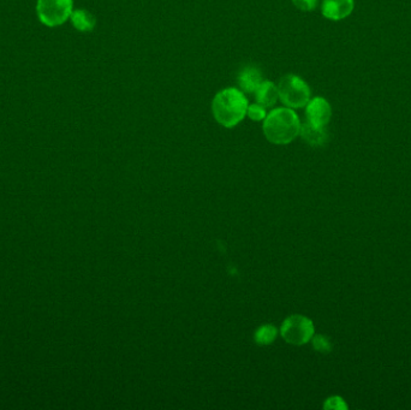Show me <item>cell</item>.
<instances>
[{
	"instance_id": "cell-1",
	"label": "cell",
	"mask_w": 411,
	"mask_h": 410,
	"mask_svg": "<svg viewBox=\"0 0 411 410\" xmlns=\"http://www.w3.org/2000/svg\"><path fill=\"white\" fill-rule=\"evenodd\" d=\"M262 129L272 144H288L299 136L301 122L292 108H279L267 114Z\"/></svg>"
},
{
	"instance_id": "cell-2",
	"label": "cell",
	"mask_w": 411,
	"mask_h": 410,
	"mask_svg": "<svg viewBox=\"0 0 411 410\" xmlns=\"http://www.w3.org/2000/svg\"><path fill=\"white\" fill-rule=\"evenodd\" d=\"M248 106V100L244 96L243 92L236 88H226L219 92L213 99V116L220 126L234 128L243 121Z\"/></svg>"
},
{
	"instance_id": "cell-3",
	"label": "cell",
	"mask_w": 411,
	"mask_h": 410,
	"mask_svg": "<svg viewBox=\"0 0 411 410\" xmlns=\"http://www.w3.org/2000/svg\"><path fill=\"white\" fill-rule=\"evenodd\" d=\"M279 99L290 108H301L307 106L311 100V88L307 82L296 75H286L278 85Z\"/></svg>"
},
{
	"instance_id": "cell-4",
	"label": "cell",
	"mask_w": 411,
	"mask_h": 410,
	"mask_svg": "<svg viewBox=\"0 0 411 410\" xmlns=\"http://www.w3.org/2000/svg\"><path fill=\"white\" fill-rule=\"evenodd\" d=\"M73 14V0H39L37 15L41 22L55 27L65 22Z\"/></svg>"
},
{
	"instance_id": "cell-5",
	"label": "cell",
	"mask_w": 411,
	"mask_h": 410,
	"mask_svg": "<svg viewBox=\"0 0 411 410\" xmlns=\"http://www.w3.org/2000/svg\"><path fill=\"white\" fill-rule=\"evenodd\" d=\"M281 336L289 344L303 345L314 336L313 321L306 316H289L281 326Z\"/></svg>"
},
{
	"instance_id": "cell-6",
	"label": "cell",
	"mask_w": 411,
	"mask_h": 410,
	"mask_svg": "<svg viewBox=\"0 0 411 410\" xmlns=\"http://www.w3.org/2000/svg\"><path fill=\"white\" fill-rule=\"evenodd\" d=\"M306 116H307V122L312 123L314 126H325L330 122L332 108L327 100L317 96L309 100L307 110H306Z\"/></svg>"
},
{
	"instance_id": "cell-7",
	"label": "cell",
	"mask_w": 411,
	"mask_h": 410,
	"mask_svg": "<svg viewBox=\"0 0 411 410\" xmlns=\"http://www.w3.org/2000/svg\"><path fill=\"white\" fill-rule=\"evenodd\" d=\"M355 8V0H324L321 11L322 15L332 21H340L348 17Z\"/></svg>"
},
{
	"instance_id": "cell-8",
	"label": "cell",
	"mask_w": 411,
	"mask_h": 410,
	"mask_svg": "<svg viewBox=\"0 0 411 410\" xmlns=\"http://www.w3.org/2000/svg\"><path fill=\"white\" fill-rule=\"evenodd\" d=\"M237 81L241 89L248 94H253L258 90L259 87L261 86L263 78H262L261 71L256 67L250 65V67H245L240 72Z\"/></svg>"
},
{
	"instance_id": "cell-9",
	"label": "cell",
	"mask_w": 411,
	"mask_h": 410,
	"mask_svg": "<svg viewBox=\"0 0 411 410\" xmlns=\"http://www.w3.org/2000/svg\"><path fill=\"white\" fill-rule=\"evenodd\" d=\"M299 134L303 137V140L312 146H322L327 141V131L325 126H314L312 123H304L301 124V130Z\"/></svg>"
},
{
	"instance_id": "cell-10",
	"label": "cell",
	"mask_w": 411,
	"mask_h": 410,
	"mask_svg": "<svg viewBox=\"0 0 411 410\" xmlns=\"http://www.w3.org/2000/svg\"><path fill=\"white\" fill-rule=\"evenodd\" d=\"M255 96H256L258 104L262 105L265 108H272L279 99L278 87L273 82L263 81L261 86L259 87L258 90L255 92Z\"/></svg>"
},
{
	"instance_id": "cell-11",
	"label": "cell",
	"mask_w": 411,
	"mask_h": 410,
	"mask_svg": "<svg viewBox=\"0 0 411 410\" xmlns=\"http://www.w3.org/2000/svg\"><path fill=\"white\" fill-rule=\"evenodd\" d=\"M71 21H73V27L80 32H91L96 24L94 16L86 10L73 11L71 14Z\"/></svg>"
},
{
	"instance_id": "cell-12",
	"label": "cell",
	"mask_w": 411,
	"mask_h": 410,
	"mask_svg": "<svg viewBox=\"0 0 411 410\" xmlns=\"http://www.w3.org/2000/svg\"><path fill=\"white\" fill-rule=\"evenodd\" d=\"M277 337V330L276 327H273L271 325H266V326H262L260 329L256 331L255 334V341L259 344H271Z\"/></svg>"
},
{
	"instance_id": "cell-13",
	"label": "cell",
	"mask_w": 411,
	"mask_h": 410,
	"mask_svg": "<svg viewBox=\"0 0 411 410\" xmlns=\"http://www.w3.org/2000/svg\"><path fill=\"white\" fill-rule=\"evenodd\" d=\"M247 114H248L249 118H250L252 121H255V122L265 121V118H266L267 116L265 106H262V105L258 104V103L248 106Z\"/></svg>"
},
{
	"instance_id": "cell-14",
	"label": "cell",
	"mask_w": 411,
	"mask_h": 410,
	"mask_svg": "<svg viewBox=\"0 0 411 410\" xmlns=\"http://www.w3.org/2000/svg\"><path fill=\"white\" fill-rule=\"evenodd\" d=\"M295 6L301 11H313L317 8V0H292Z\"/></svg>"
},
{
	"instance_id": "cell-15",
	"label": "cell",
	"mask_w": 411,
	"mask_h": 410,
	"mask_svg": "<svg viewBox=\"0 0 411 410\" xmlns=\"http://www.w3.org/2000/svg\"><path fill=\"white\" fill-rule=\"evenodd\" d=\"M326 409H347L348 406L345 404V402L340 398V397H331L325 403Z\"/></svg>"
},
{
	"instance_id": "cell-16",
	"label": "cell",
	"mask_w": 411,
	"mask_h": 410,
	"mask_svg": "<svg viewBox=\"0 0 411 410\" xmlns=\"http://www.w3.org/2000/svg\"><path fill=\"white\" fill-rule=\"evenodd\" d=\"M314 347L317 348L319 352H329L331 349L330 343L321 336H317V339H314Z\"/></svg>"
}]
</instances>
